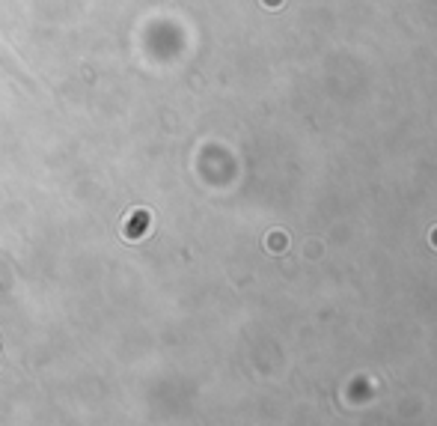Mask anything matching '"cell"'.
<instances>
[{"instance_id": "cell-1", "label": "cell", "mask_w": 437, "mask_h": 426, "mask_svg": "<svg viewBox=\"0 0 437 426\" xmlns=\"http://www.w3.org/2000/svg\"><path fill=\"white\" fill-rule=\"evenodd\" d=\"M271 251H286V236H271Z\"/></svg>"}, {"instance_id": "cell-2", "label": "cell", "mask_w": 437, "mask_h": 426, "mask_svg": "<svg viewBox=\"0 0 437 426\" xmlns=\"http://www.w3.org/2000/svg\"><path fill=\"white\" fill-rule=\"evenodd\" d=\"M434 242H437V233H434Z\"/></svg>"}]
</instances>
